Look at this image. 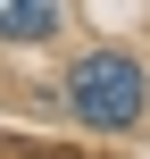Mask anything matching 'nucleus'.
Returning <instances> with one entry per match:
<instances>
[{"label":"nucleus","instance_id":"nucleus-1","mask_svg":"<svg viewBox=\"0 0 150 159\" xmlns=\"http://www.w3.org/2000/svg\"><path fill=\"white\" fill-rule=\"evenodd\" d=\"M67 101H75V117L84 126H134L142 117V101H150V84H142V67L125 59V50H92V59H75L67 67Z\"/></svg>","mask_w":150,"mask_h":159},{"label":"nucleus","instance_id":"nucleus-2","mask_svg":"<svg viewBox=\"0 0 150 159\" xmlns=\"http://www.w3.org/2000/svg\"><path fill=\"white\" fill-rule=\"evenodd\" d=\"M58 25V0H0V42H42Z\"/></svg>","mask_w":150,"mask_h":159}]
</instances>
